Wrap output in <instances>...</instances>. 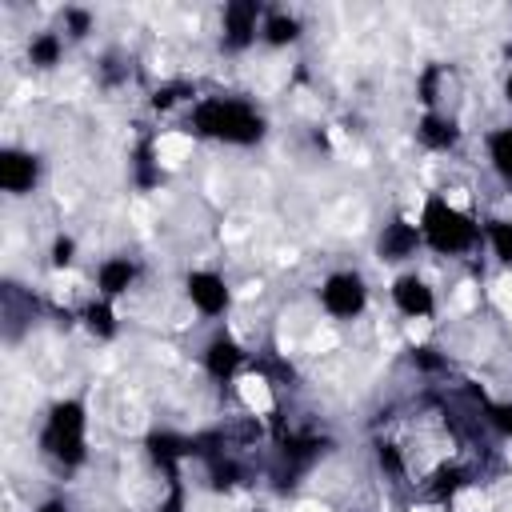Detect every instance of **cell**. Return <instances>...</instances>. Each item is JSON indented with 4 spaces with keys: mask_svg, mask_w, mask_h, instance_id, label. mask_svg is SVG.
<instances>
[{
    "mask_svg": "<svg viewBox=\"0 0 512 512\" xmlns=\"http://www.w3.org/2000/svg\"><path fill=\"white\" fill-rule=\"evenodd\" d=\"M192 128L200 136L224 140V144H256L264 136V116L236 96H208L192 108Z\"/></svg>",
    "mask_w": 512,
    "mask_h": 512,
    "instance_id": "1",
    "label": "cell"
},
{
    "mask_svg": "<svg viewBox=\"0 0 512 512\" xmlns=\"http://www.w3.org/2000/svg\"><path fill=\"white\" fill-rule=\"evenodd\" d=\"M420 240L440 256H460L480 240V228L444 196H428L420 208Z\"/></svg>",
    "mask_w": 512,
    "mask_h": 512,
    "instance_id": "2",
    "label": "cell"
},
{
    "mask_svg": "<svg viewBox=\"0 0 512 512\" xmlns=\"http://www.w3.org/2000/svg\"><path fill=\"white\" fill-rule=\"evenodd\" d=\"M84 428H88V416H84V404L80 400H60L52 412H48V424H44V452L56 456L60 464H80L88 456L84 448Z\"/></svg>",
    "mask_w": 512,
    "mask_h": 512,
    "instance_id": "3",
    "label": "cell"
},
{
    "mask_svg": "<svg viewBox=\"0 0 512 512\" xmlns=\"http://www.w3.org/2000/svg\"><path fill=\"white\" fill-rule=\"evenodd\" d=\"M320 304H324V312L336 316V320L360 316L364 304H368V284H364V276H360V272H332V276L324 280V288H320Z\"/></svg>",
    "mask_w": 512,
    "mask_h": 512,
    "instance_id": "4",
    "label": "cell"
},
{
    "mask_svg": "<svg viewBox=\"0 0 512 512\" xmlns=\"http://www.w3.org/2000/svg\"><path fill=\"white\" fill-rule=\"evenodd\" d=\"M184 292H188L192 308L204 312V316H220V312H228V300H232L224 276H216V272H192V276L184 280Z\"/></svg>",
    "mask_w": 512,
    "mask_h": 512,
    "instance_id": "5",
    "label": "cell"
},
{
    "mask_svg": "<svg viewBox=\"0 0 512 512\" xmlns=\"http://www.w3.org/2000/svg\"><path fill=\"white\" fill-rule=\"evenodd\" d=\"M392 304H396L408 320H424V316L436 312V296H432L428 280H420L416 272L396 276V284H392Z\"/></svg>",
    "mask_w": 512,
    "mask_h": 512,
    "instance_id": "6",
    "label": "cell"
},
{
    "mask_svg": "<svg viewBox=\"0 0 512 512\" xmlns=\"http://www.w3.org/2000/svg\"><path fill=\"white\" fill-rule=\"evenodd\" d=\"M256 24H260V4L256 0H232V4H224V44L228 48H248L260 36Z\"/></svg>",
    "mask_w": 512,
    "mask_h": 512,
    "instance_id": "7",
    "label": "cell"
},
{
    "mask_svg": "<svg viewBox=\"0 0 512 512\" xmlns=\"http://www.w3.org/2000/svg\"><path fill=\"white\" fill-rule=\"evenodd\" d=\"M36 176H40V164H36L32 152H20V148H4L0 152V188L4 192L24 196V192H32Z\"/></svg>",
    "mask_w": 512,
    "mask_h": 512,
    "instance_id": "8",
    "label": "cell"
},
{
    "mask_svg": "<svg viewBox=\"0 0 512 512\" xmlns=\"http://www.w3.org/2000/svg\"><path fill=\"white\" fill-rule=\"evenodd\" d=\"M416 248H420V224H408V220L384 224V232H380V256L384 260H408Z\"/></svg>",
    "mask_w": 512,
    "mask_h": 512,
    "instance_id": "9",
    "label": "cell"
},
{
    "mask_svg": "<svg viewBox=\"0 0 512 512\" xmlns=\"http://www.w3.org/2000/svg\"><path fill=\"white\" fill-rule=\"evenodd\" d=\"M132 280H136V264H132L128 256H112V260H104L100 272H96V284H100V296H104V300L124 296V292L132 288Z\"/></svg>",
    "mask_w": 512,
    "mask_h": 512,
    "instance_id": "10",
    "label": "cell"
},
{
    "mask_svg": "<svg viewBox=\"0 0 512 512\" xmlns=\"http://www.w3.org/2000/svg\"><path fill=\"white\" fill-rule=\"evenodd\" d=\"M240 360H244V352H240V344H236L232 336H216V340L204 348V364H208V372H212L216 380H228V376L240 368Z\"/></svg>",
    "mask_w": 512,
    "mask_h": 512,
    "instance_id": "11",
    "label": "cell"
},
{
    "mask_svg": "<svg viewBox=\"0 0 512 512\" xmlns=\"http://www.w3.org/2000/svg\"><path fill=\"white\" fill-rule=\"evenodd\" d=\"M420 140L428 144V148H436V152H444V148H452L456 140H460V128H456V120H448V116H436V112H428L424 120H420Z\"/></svg>",
    "mask_w": 512,
    "mask_h": 512,
    "instance_id": "12",
    "label": "cell"
},
{
    "mask_svg": "<svg viewBox=\"0 0 512 512\" xmlns=\"http://www.w3.org/2000/svg\"><path fill=\"white\" fill-rule=\"evenodd\" d=\"M148 448H152V460H156L160 468H168V472H176V460L192 452V444H188V440H180V436H168V432L152 436V440H148Z\"/></svg>",
    "mask_w": 512,
    "mask_h": 512,
    "instance_id": "13",
    "label": "cell"
},
{
    "mask_svg": "<svg viewBox=\"0 0 512 512\" xmlns=\"http://www.w3.org/2000/svg\"><path fill=\"white\" fill-rule=\"evenodd\" d=\"M260 36H264L272 48H284V44H292V40L300 36V20H296V16H288V12H272V16L264 20Z\"/></svg>",
    "mask_w": 512,
    "mask_h": 512,
    "instance_id": "14",
    "label": "cell"
},
{
    "mask_svg": "<svg viewBox=\"0 0 512 512\" xmlns=\"http://www.w3.org/2000/svg\"><path fill=\"white\" fill-rule=\"evenodd\" d=\"M488 160H492V168H496L504 180H512V124H508V128H496V132L488 136Z\"/></svg>",
    "mask_w": 512,
    "mask_h": 512,
    "instance_id": "15",
    "label": "cell"
},
{
    "mask_svg": "<svg viewBox=\"0 0 512 512\" xmlns=\"http://www.w3.org/2000/svg\"><path fill=\"white\" fill-rule=\"evenodd\" d=\"M60 52H64V44H60L56 32H40V36L32 40V48H28V56H32L36 68H52V64L60 60Z\"/></svg>",
    "mask_w": 512,
    "mask_h": 512,
    "instance_id": "16",
    "label": "cell"
},
{
    "mask_svg": "<svg viewBox=\"0 0 512 512\" xmlns=\"http://www.w3.org/2000/svg\"><path fill=\"white\" fill-rule=\"evenodd\" d=\"M488 244L500 264H512V220H488Z\"/></svg>",
    "mask_w": 512,
    "mask_h": 512,
    "instance_id": "17",
    "label": "cell"
},
{
    "mask_svg": "<svg viewBox=\"0 0 512 512\" xmlns=\"http://www.w3.org/2000/svg\"><path fill=\"white\" fill-rule=\"evenodd\" d=\"M84 320H88V328H92L96 336H112V332H116V320H112V308H108V300H100V304H88Z\"/></svg>",
    "mask_w": 512,
    "mask_h": 512,
    "instance_id": "18",
    "label": "cell"
},
{
    "mask_svg": "<svg viewBox=\"0 0 512 512\" xmlns=\"http://www.w3.org/2000/svg\"><path fill=\"white\" fill-rule=\"evenodd\" d=\"M488 424L512 440V404H488Z\"/></svg>",
    "mask_w": 512,
    "mask_h": 512,
    "instance_id": "19",
    "label": "cell"
},
{
    "mask_svg": "<svg viewBox=\"0 0 512 512\" xmlns=\"http://www.w3.org/2000/svg\"><path fill=\"white\" fill-rule=\"evenodd\" d=\"M376 456H380V468H384V472H392V476H400V472H404V460H400L396 444H380V452H376Z\"/></svg>",
    "mask_w": 512,
    "mask_h": 512,
    "instance_id": "20",
    "label": "cell"
},
{
    "mask_svg": "<svg viewBox=\"0 0 512 512\" xmlns=\"http://www.w3.org/2000/svg\"><path fill=\"white\" fill-rule=\"evenodd\" d=\"M72 252H76V244H72V236H60V240L52 244V264H56V268H64V264H72Z\"/></svg>",
    "mask_w": 512,
    "mask_h": 512,
    "instance_id": "21",
    "label": "cell"
},
{
    "mask_svg": "<svg viewBox=\"0 0 512 512\" xmlns=\"http://www.w3.org/2000/svg\"><path fill=\"white\" fill-rule=\"evenodd\" d=\"M68 24H72V36H84V28H88V16H84V12H68Z\"/></svg>",
    "mask_w": 512,
    "mask_h": 512,
    "instance_id": "22",
    "label": "cell"
},
{
    "mask_svg": "<svg viewBox=\"0 0 512 512\" xmlns=\"http://www.w3.org/2000/svg\"><path fill=\"white\" fill-rule=\"evenodd\" d=\"M40 512H64V504H60V500H48V504H44Z\"/></svg>",
    "mask_w": 512,
    "mask_h": 512,
    "instance_id": "23",
    "label": "cell"
},
{
    "mask_svg": "<svg viewBox=\"0 0 512 512\" xmlns=\"http://www.w3.org/2000/svg\"><path fill=\"white\" fill-rule=\"evenodd\" d=\"M504 92H508V100H512V72H508V84H504Z\"/></svg>",
    "mask_w": 512,
    "mask_h": 512,
    "instance_id": "24",
    "label": "cell"
}]
</instances>
